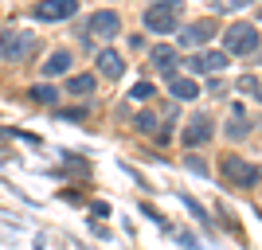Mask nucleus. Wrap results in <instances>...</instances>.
Segmentation results:
<instances>
[{"instance_id": "obj_9", "label": "nucleus", "mask_w": 262, "mask_h": 250, "mask_svg": "<svg viewBox=\"0 0 262 250\" xmlns=\"http://www.w3.org/2000/svg\"><path fill=\"white\" fill-rule=\"evenodd\" d=\"M211 35H215V20H196L180 32V39H184V47H200V43H208Z\"/></svg>"}, {"instance_id": "obj_7", "label": "nucleus", "mask_w": 262, "mask_h": 250, "mask_svg": "<svg viewBox=\"0 0 262 250\" xmlns=\"http://www.w3.org/2000/svg\"><path fill=\"white\" fill-rule=\"evenodd\" d=\"M184 66L192 71V75H215V71H223V66H227V51H200V55H188Z\"/></svg>"}, {"instance_id": "obj_10", "label": "nucleus", "mask_w": 262, "mask_h": 250, "mask_svg": "<svg viewBox=\"0 0 262 250\" xmlns=\"http://www.w3.org/2000/svg\"><path fill=\"white\" fill-rule=\"evenodd\" d=\"M168 90H172L176 102H192L200 94V86L192 82V78H184V75H168Z\"/></svg>"}, {"instance_id": "obj_3", "label": "nucleus", "mask_w": 262, "mask_h": 250, "mask_svg": "<svg viewBox=\"0 0 262 250\" xmlns=\"http://www.w3.org/2000/svg\"><path fill=\"white\" fill-rule=\"evenodd\" d=\"M223 43H227L231 55H251L258 47V28L254 24H231L223 32Z\"/></svg>"}, {"instance_id": "obj_19", "label": "nucleus", "mask_w": 262, "mask_h": 250, "mask_svg": "<svg viewBox=\"0 0 262 250\" xmlns=\"http://www.w3.org/2000/svg\"><path fill=\"white\" fill-rule=\"evenodd\" d=\"M180 203H184V207H188V211H192L196 219H208V215H204V207H200V203H196L192 196H184V192H180Z\"/></svg>"}, {"instance_id": "obj_4", "label": "nucleus", "mask_w": 262, "mask_h": 250, "mask_svg": "<svg viewBox=\"0 0 262 250\" xmlns=\"http://www.w3.org/2000/svg\"><path fill=\"white\" fill-rule=\"evenodd\" d=\"M32 51H35V35L32 32H8V35H0V55H4L8 63H20V59H28Z\"/></svg>"}, {"instance_id": "obj_13", "label": "nucleus", "mask_w": 262, "mask_h": 250, "mask_svg": "<svg viewBox=\"0 0 262 250\" xmlns=\"http://www.w3.org/2000/svg\"><path fill=\"white\" fill-rule=\"evenodd\" d=\"M71 71V51H51V59L43 63V75L55 78V75H67Z\"/></svg>"}, {"instance_id": "obj_22", "label": "nucleus", "mask_w": 262, "mask_h": 250, "mask_svg": "<svg viewBox=\"0 0 262 250\" xmlns=\"http://www.w3.org/2000/svg\"><path fill=\"white\" fill-rule=\"evenodd\" d=\"M188 168H192L196 176H208V164L200 161V156H188Z\"/></svg>"}, {"instance_id": "obj_18", "label": "nucleus", "mask_w": 262, "mask_h": 250, "mask_svg": "<svg viewBox=\"0 0 262 250\" xmlns=\"http://www.w3.org/2000/svg\"><path fill=\"white\" fill-rule=\"evenodd\" d=\"M239 90H243V94H258V78H254V75H243L239 78Z\"/></svg>"}, {"instance_id": "obj_14", "label": "nucleus", "mask_w": 262, "mask_h": 250, "mask_svg": "<svg viewBox=\"0 0 262 250\" xmlns=\"http://www.w3.org/2000/svg\"><path fill=\"white\" fill-rule=\"evenodd\" d=\"M67 94H75V98L94 94V75H75V78H67Z\"/></svg>"}, {"instance_id": "obj_23", "label": "nucleus", "mask_w": 262, "mask_h": 250, "mask_svg": "<svg viewBox=\"0 0 262 250\" xmlns=\"http://www.w3.org/2000/svg\"><path fill=\"white\" fill-rule=\"evenodd\" d=\"M180 246H184V250H200V242L192 239V235H180Z\"/></svg>"}, {"instance_id": "obj_1", "label": "nucleus", "mask_w": 262, "mask_h": 250, "mask_svg": "<svg viewBox=\"0 0 262 250\" xmlns=\"http://www.w3.org/2000/svg\"><path fill=\"white\" fill-rule=\"evenodd\" d=\"M180 8H184V0H153L149 8H145V28L157 35H168L180 28Z\"/></svg>"}, {"instance_id": "obj_25", "label": "nucleus", "mask_w": 262, "mask_h": 250, "mask_svg": "<svg viewBox=\"0 0 262 250\" xmlns=\"http://www.w3.org/2000/svg\"><path fill=\"white\" fill-rule=\"evenodd\" d=\"M231 4H235V8H247V4H254V0H231Z\"/></svg>"}, {"instance_id": "obj_21", "label": "nucleus", "mask_w": 262, "mask_h": 250, "mask_svg": "<svg viewBox=\"0 0 262 250\" xmlns=\"http://www.w3.org/2000/svg\"><path fill=\"white\" fill-rule=\"evenodd\" d=\"M153 125H157L153 113H137V129H141V133H153Z\"/></svg>"}, {"instance_id": "obj_15", "label": "nucleus", "mask_w": 262, "mask_h": 250, "mask_svg": "<svg viewBox=\"0 0 262 250\" xmlns=\"http://www.w3.org/2000/svg\"><path fill=\"white\" fill-rule=\"evenodd\" d=\"M247 133H251V125L243 121V106H235V113H231V121H227V137L231 141H243Z\"/></svg>"}, {"instance_id": "obj_6", "label": "nucleus", "mask_w": 262, "mask_h": 250, "mask_svg": "<svg viewBox=\"0 0 262 250\" xmlns=\"http://www.w3.org/2000/svg\"><path fill=\"white\" fill-rule=\"evenodd\" d=\"M75 12H78V0H39L32 8V16L51 24V20H71Z\"/></svg>"}, {"instance_id": "obj_26", "label": "nucleus", "mask_w": 262, "mask_h": 250, "mask_svg": "<svg viewBox=\"0 0 262 250\" xmlns=\"http://www.w3.org/2000/svg\"><path fill=\"white\" fill-rule=\"evenodd\" d=\"M254 98H258V102H262V90H258V94H254Z\"/></svg>"}, {"instance_id": "obj_20", "label": "nucleus", "mask_w": 262, "mask_h": 250, "mask_svg": "<svg viewBox=\"0 0 262 250\" xmlns=\"http://www.w3.org/2000/svg\"><path fill=\"white\" fill-rule=\"evenodd\" d=\"M67 172H90V164H86V161H78L75 152H71V156H67Z\"/></svg>"}, {"instance_id": "obj_12", "label": "nucleus", "mask_w": 262, "mask_h": 250, "mask_svg": "<svg viewBox=\"0 0 262 250\" xmlns=\"http://www.w3.org/2000/svg\"><path fill=\"white\" fill-rule=\"evenodd\" d=\"M98 71L106 78H121V71H125V59H121L118 51H102L98 55Z\"/></svg>"}, {"instance_id": "obj_5", "label": "nucleus", "mask_w": 262, "mask_h": 250, "mask_svg": "<svg viewBox=\"0 0 262 250\" xmlns=\"http://www.w3.org/2000/svg\"><path fill=\"white\" fill-rule=\"evenodd\" d=\"M86 32H90V35H98V39H114V35L121 32V16H118V12H110V8H102V12H90Z\"/></svg>"}, {"instance_id": "obj_24", "label": "nucleus", "mask_w": 262, "mask_h": 250, "mask_svg": "<svg viewBox=\"0 0 262 250\" xmlns=\"http://www.w3.org/2000/svg\"><path fill=\"white\" fill-rule=\"evenodd\" d=\"M63 118H71V121H82V118H86V109H63Z\"/></svg>"}, {"instance_id": "obj_8", "label": "nucleus", "mask_w": 262, "mask_h": 250, "mask_svg": "<svg viewBox=\"0 0 262 250\" xmlns=\"http://www.w3.org/2000/svg\"><path fill=\"white\" fill-rule=\"evenodd\" d=\"M211 137H215V125H211L208 113H200V118H192L184 125V133H180V141L188 145V149H196V145H208Z\"/></svg>"}, {"instance_id": "obj_17", "label": "nucleus", "mask_w": 262, "mask_h": 250, "mask_svg": "<svg viewBox=\"0 0 262 250\" xmlns=\"http://www.w3.org/2000/svg\"><path fill=\"white\" fill-rule=\"evenodd\" d=\"M153 94H157V90L149 86V82H137V86H133V94H129V98H133V102H149V98H153Z\"/></svg>"}, {"instance_id": "obj_11", "label": "nucleus", "mask_w": 262, "mask_h": 250, "mask_svg": "<svg viewBox=\"0 0 262 250\" xmlns=\"http://www.w3.org/2000/svg\"><path fill=\"white\" fill-rule=\"evenodd\" d=\"M153 66H157V71H164V75H176V47L157 43L153 47Z\"/></svg>"}, {"instance_id": "obj_16", "label": "nucleus", "mask_w": 262, "mask_h": 250, "mask_svg": "<svg viewBox=\"0 0 262 250\" xmlns=\"http://www.w3.org/2000/svg\"><path fill=\"white\" fill-rule=\"evenodd\" d=\"M28 94H32V102H55L59 98V90H51V86H32Z\"/></svg>"}, {"instance_id": "obj_2", "label": "nucleus", "mask_w": 262, "mask_h": 250, "mask_svg": "<svg viewBox=\"0 0 262 250\" xmlns=\"http://www.w3.org/2000/svg\"><path fill=\"white\" fill-rule=\"evenodd\" d=\"M219 176L227 180L231 188H254L258 184V164H247L243 156H235V152H227L223 161H219Z\"/></svg>"}]
</instances>
